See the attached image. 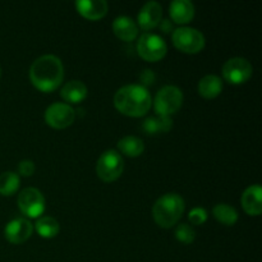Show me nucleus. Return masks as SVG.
Listing matches in <instances>:
<instances>
[{
	"instance_id": "nucleus-2",
	"label": "nucleus",
	"mask_w": 262,
	"mask_h": 262,
	"mask_svg": "<svg viewBox=\"0 0 262 262\" xmlns=\"http://www.w3.org/2000/svg\"><path fill=\"white\" fill-rule=\"evenodd\" d=\"M151 95L147 89L141 84H128L117 91L114 96V105L123 115L140 118L147 114L150 110Z\"/></svg>"
},
{
	"instance_id": "nucleus-1",
	"label": "nucleus",
	"mask_w": 262,
	"mask_h": 262,
	"mask_svg": "<svg viewBox=\"0 0 262 262\" xmlns=\"http://www.w3.org/2000/svg\"><path fill=\"white\" fill-rule=\"evenodd\" d=\"M64 68L55 55H42L33 61L30 69V79L33 86L42 92H53L61 84Z\"/></svg>"
},
{
	"instance_id": "nucleus-7",
	"label": "nucleus",
	"mask_w": 262,
	"mask_h": 262,
	"mask_svg": "<svg viewBox=\"0 0 262 262\" xmlns=\"http://www.w3.org/2000/svg\"><path fill=\"white\" fill-rule=\"evenodd\" d=\"M171 38H173L174 46L186 54H197L205 48L204 35L196 28H177Z\"/></svg>"
},
{
	"instance_id": "nucleus-23",
	"label": "nucleus",
	"mask_w": 262,
	"mask_h": 262,
	"mask_svg": "<svg viewBox=\"0 0 262 262\" xmlns=\"http://www.w3.org/2000/svg\"><path fill=\"white\" fill-rule=\"evenodd\" d=\"M176 238L182 243H186L189 245L194 241L196 238V232H194L193 228L188 224H181L177 227L176 229Z\"/></svg>"
},
{
	"instance_id": "nucleus-5",
	"label": "nucleus",
	"mask_w": 262,
	"mask_h": 262,
	"mask_svg": "<svg viewBox=\"0 0 262 262\" xmlns=\"http://www.w3.org/2000/svg\"><path fill=\"white\" fill-rule=\"evenodd\" d=\"M155 112L160 117L176 114L183 104V92L176 86H165L156 94Z\"/></svg>"
},
{
	"instance_id": "nucleus-9",
	"label": "nucleus",
	"mask_w": 262,
	"mask_h": 262,
	"mask_svg": "<svg viewBox=\"0 0 262 262\" xmlns=\"http://www.w3.org/2000/svg\"><path fill=\"white\" fill-rule=\"evenodd\" d=\"M253 68L245 58L229 59L223 66V77L232 84H243L252 77Z\"/></svg>"
},
{
	"instance_id": "nucleus-24",
	"label": "nucleus",
	"mask_w": 262,
	"mask_h": 262,
	"mask_svg": "<svg viewBox=\"0 0 262 262\" xmlns=\"http://www.w3.org/2000/svg\"><path fill=\"white\" fill-rule=\"evenodd\" d=\"M188 219L193 225H202L207 220V211L202 207H196L189 212Z\"/></svg>"
},
{
	"instance_id": "nucleus-17",
	"label": "nucleus",
	"mask_w": 262,
	"mask_h": 262,
	"mask_svg": "<svg viewBox=\"0 0 262 262\" xmlns=\"http://www.w3.org/2000/svg\"><path fill=\"white\" fill-rule=\"evenodd\" d=\"M87 87L81 81H69L63 86L60 91V96L64 101L69 104H79L87 97Z\"/></svg>"
},
{
	"instance_id": "nucleus-6",
	"label": "nucleus",
	"mask_w": 262,
	"mask_h": 262,
	"mask_svg": "<svg viewBox=\"0 0 262 262\" xmlns=\"http://www.w3.org/2000/svg\"><path fill=\"white\" fill-rule=\"evenodd\" d=\"M168 46L163 37L155 33H143L137 42V53L143 60L155 61L161 60L166 55Z\"/></svg>"
},
{
	"instance_id": "nucleus-15",
	"label": "nucleus",
	"mask_w": 262,
	"mask_h": 262,
	"mask_svg": "<svg viewBox=\"0 0 262 262\" xmlns=\"http://www.w3.org/2000/svg\"><path fill=\"white\" fill-rule=\"evenodd\" d=\"M261 197H262V189L258 184L251 186L243 192L242 194V206L245 211L247 212L251 216H258L262 212V204H261Z\"/></svg>"
},
{
	"instance_id": "nucleus-22",
	"label": "nucleus",
	"mask_w": 262,
	"mask_h": 262,
	"mask_svg": "<svg viewBox=\"0 0 262 262\" xmlns=\"http://www.w3.org/2000/svg\"><path fill=\"white\" fill-rule=\"evenodd\" d=\"M36 230L42 238L50 239L58 235L59 233V223L54 217L43 216L40 217L36 223Z\"/></svg>"
},
{
	"instance_id": "nucleus-18",
	"label": "nucleus",
	"mask_w": 262,
	"mask_h": 262,
	"mask_svg": "<svg viewBox=\"0 0 262 262\" xmlns=\"http://www.w3.org/2000/svg\"><path fill=\"white\" fill-rule=\"evenodd\" d=\"M197 90H199V94L205 99H215L222 94L223 82L217 76L209 74V76H205L204 78H201Z\"/></svg>"
},
{
	"instance_id": "nucleus-4",
	"label": "nucleus",
	"mask_w": 262,
	"mask_h": 262,
	"mask_svg": "<svg viewBox=\"0 0 262 262\" xmlns=\"http://www.w3.org/2000/svg\"><path fill=\"white\" fill-rule=\"evenodd\" d=\"M124 161L122 155L115 150H107L99 158L96 164V174L101 181L110 183L122 176Z\"/></svg>"
},
{
	"instance_id": "nucleus-19",
	"label": "nucleus",
	"mask_w": 262,
	"mask_h": 262,
	"mask_svg": "<svg viewBox=\"0 0 262 262\" xmlns=\"http://www.w3.org/2000/svg\"><path fill=\"white\" fill-rule=\"evenodd\" d=\"M118 148L125 156L137 158V156H141L143 154L145 145H143V141L140 140V138L133 137V136H127V137L122 138L118 142Z\"/></svg>"
},
{
	"instance_id": "nucleus-21",
	"label": "nucleus",
	"mask_w": 262,
	"mask_h": 262,
	"mask_svg": "<svg viewBox=\"0 0 262 262\" xmlns=\"http://www.w3.org/2000/svg\"><path fill=\"white\" fill-rule=\"evenodd\" d=\"M19 177L13 171H5L0 174V194L2 196H12L19 188Z\"/></svg>"
},
{
	"instance_id": "nucleus-25",
	"label": "nucleus",
	"mask_w": 262,
	"mask_h": 262,
	"mask_svg": "<svg viewBox=\"0 0 262 262\" xmlns=\"http://www.w3.org/2000/svg\"><path fill=\"white\" fill-rule=\"evenodd\" d=\"M142 128H143V130L147 133V135H156V133L161 132L159 117L158 118H148V119H146L145 123H143Z\"/></svg>"
},
{
	"instance_id": "nucleus-16",
	"label": "nucleus",
	"mask_w": 262,
	"mask_h": 262,
	"mask_svg": "<svg viewBox=\"0 0 262 262\" xmlns=\"http://www.w3.org/2000/svg\"><path fill=\"white\" fill-rule=\"evenodd\" d=\"M171 19L178 25L189 23L194 17V7L188 0H176L169 7Z\"/></svg>"
},
{
	"instance_id": "nucleus-14",
	"label": "nucleus",
	"mask_w": 262,
	"mask_h": 262,
	"mask_svg": "<svg viewBox=\"0 0 262 262\" xmlns=\"http://www.w3.org/2000/svg\"><path fill=\"white\" fill-rule=\"evenodd\" d=\"M113 31L118 38L125 41V42L135 41L138 36L137 23L132 18L125 17V15L115 18L113 22Z\"/></svg>"
},
{
	"instance_id": "nucleus-28",
	"label": "nucleus",
	"mask_w": 262,
	"mask_h": 262,
	"mask_svg": "<svg viewBox=\"0 0 262 262\" xmlns=\"http://www.w3.org/2000/svg\"><path fill=\"white\" fill-rule=\"evenodd\" d=\"M160 27L163 28V32L168 33L171 30V23L169 20H164L163 23H160Z\"/></svg>"
},
{
	"instance_id": "nucleus-10",
	"label": "nucleus",
	"mask_w": 262,
	"mask_h": 262,
	"mask_svg": "<svg viewBox=\"0 0 262 262\" xmlns=\"http://www.w3.org/2000/svg\"><path fill=\"white\" fill-rule=\"evenodd\" d=\"M76 119V112L73 107L63 102H55L50 105L45 112V122L55 129H64L72 125Z\"/></svg>"
},
{
	"instance_id": "nucleus-12",
	"label": "nucleus",
	"mask_w": 262,
	"mask_h": 262,
	"mask_svg": "<svg viewBox=\"0 0 262 262\" xmlns=\"http://www.w3.org/2000/svg\"><path fill=\"white\" fill-rule=\"evenodd\" d=\"M163 17V8L159 3L148 2L142 7V9L138 13V26L143 31H150L158 27L161 23Z\"/></svg>"
},
{
	"instance_id": "nucleus-27",
	"label": "nucleus",
	"mask_w": 262,
	"mask_h": 262,
	"mask_svg": "<svg viewBox=\"0 0 262 262\" xmlns=\"http://www.w3.org/2000/svg\"><path fill=\"white\" fill-rule=\"evenodd\" d=\"M140 79H141V82H142L143 87L150 86V84H152L154 82H155V74H154L152 71H148V69H146V71H143L142 73H141ZM142 84H141V86H142Z\"/></svg>"
},
{
	"instance_id": "nucleus-13",
	"label": "nucleus",
	"mask_w": 262,
	"mask_h": 262,
	"mask_svg": "<svg viewBox=\"0 0 262 262\" xmlns=\"http://www.w3.org/2000/svg\"><path fill=\"white\" fill-rule=\"evenodd\" d=\"M77 12L83 18L90 20H99L106 15L109 5L105 0H79L76 2Z\"/></svg>"
},
{
	"instance_id": "nucleus-3",
	"label": "nucleus",
	"mask_w": 262,
	"mask_h": 262,
	"mask_svg": "<svg viewBox=\"0 0 262 262\" xmlns=\"http://www.w3.org/2000/svg\"><path fill=\"white\" fill-rule=\"evenodd\" d=\"M184 200L177 193H166L155 202L152 209L154 219L161 228L174 227L184 212Z\"/></svg>"
},
{
	"instance_id": "nucleus-29",
	"label": "nucleus",
	"mask_w": 262,
	"mask_h": 262,
	"mask_svg": "<svg viewBox=\"0 0 262 262\" xmlns=\"http://www.w3.org/2000/svg\"><path fill=\"white\" fill-rule=\"evenodd\" d=\"M0 76H2V69H0Z\"/></svg>"
},
{
	"instance_id": "nucleus-11",
	"label": "nucleus",
	"mask_w": 262,
	"mask_h": 262,
	"mask_svg": "<svg viewBox=\"0 0 262 262\" xmlns=\"http://www.w3.org/2000/svg\"><path fill=\"white\" fill-rule=\"evenodd\" d=\"M32 232V224L27 219L19 217V219H14L8 223L4 229V235L8 242L13 245H22L26 241L30 239Z\"/></svg>"
},
{
	"instance_id": "nucleus-20",
	"label": "nucleus",
	"mask_w": 262,
	"mask_h": 262,
	"mask_svg": "<svg viewBox=\"0 0 262 262\" xmlns=\"http://www.w3.org/2000/svg\"><path fill=\"white\" fill-rule=\"evenodd\" d=\"M214 217L227 227H233L238 222V212L234 207L227 204H219L212 210Z\"/></svg>"
},
{
	"instance_id": "nucleus-8",
	"label": "nucleus",
	"mask_w": 262,
	"mask_h": 262,
	"mask_svg": "<svg viewBox=\"0 0 262 262\" xmlns=\"http://www.w3.org/2000/svg\"><path fill=\"white\" fill-rule=\"evenodd\" d=\"M18 207L23 215L36 219L45 211V199L37 188H26L18 196Z\"/></svg>"
},
{
	"instance_id": "nucleus-26",
	"label": "nucleus",
	"mask_w": 262,
	"mask_h": 262,
	"mask_svg": "<svg viewBox=\"0 0 262 262\" xmlns=\"http://www.w3.org/2000/svg\"><path fill=\"white\" fill-rule=\"evenodd\" d=\"M18 171L23 177H31L35 173V164L31 160H22L18 165Z\"/></svg>"
}]
</instances>
